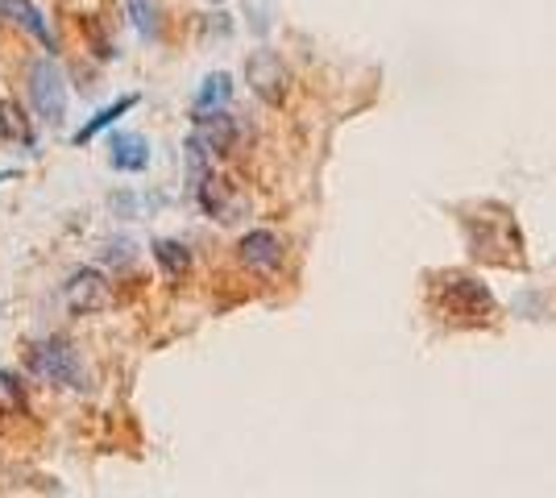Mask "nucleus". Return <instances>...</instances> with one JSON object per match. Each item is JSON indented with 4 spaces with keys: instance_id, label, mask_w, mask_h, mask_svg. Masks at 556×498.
<instances>
[{
    "instance_id": "6",
    "label": "nucleus",
    "mask_w": 556,
    "mask_h": 498,
    "mask_svg": "<svg viewBox=\"0 0 556 498\" xmlns=\"http://www.w3.org/2000/svg\"><path fill=\"white\" fill-rule=\"evenodd\" d=\"M0 17L13 22L17 29H25L29 38H38L47 50H54V34H50V25H47V13H42L34 0H0Z\"/></svg>"
},
{
    "instance_id": "7",
    "label": "nucleus",
    "mask_w": 556,
    "mask_h": 498,
    "mask_svg": "<svg viewBox=\"0 0 556 498\" xmlns=\"http://www.w3.org/2000/svg\"><path fill=\"white\" fill-rule=\"evenodd\" d=\"M195 142L204 145L208 154H225L237 142V120L229 113H200L195 117Z\"/></svg>"
},
{
    "instance_id": "12",
    "label": "nucleus",
    "mask_w": 556,
    "mask_h": 498,
    "mask_svg": "<svg viewBox=\"0 0 556 498\" xmlns=\"http://www.w3.org/2000/svg\"><path fill=\"white\" fill-rule=\"evenodd\" d=\"M154 258H159L166 279H179V274L191 270V254H187V245H179V241H154Z\"/></svg>"
},
{
    "instance_id": "10",
    "label": "nucleus",
    "mask_w": 556,
    "mask_h": 498,
    "mask_svg": "<svg viewBox=\"0 0 556 498\" xmlns=\"http://www.w3.org/2000/svg\"><path fill=\"white\" fill-rule=\"evenodd\" d=\"M134 104H138V95H121V100H113L109 108H100V113H96V117L88 120V125H84L79 133H75V145H88L96 138V133H100V129H109V125H113L116 117H125V113H129Z\"/></svg>"
},
{
    "instance_id": "13",
    "label": "nucleus",
    "mask_w": 556,
    "mask_h": 498,
    "mask_svg": "<svg viewBox=\"0 0 556 498\" xmlns=\"http://www.w3.org/2000/svg\"><path fill=\"white\" fill-rule=\"evenodd\" d=\"M229 95H232L229 75H208L204 88H200V95H195V113H208V108H216V104H225Z\"/></svg>"
},
{
    "instance_id": "9",
    "label": "nucleus",
    "mask_w": 556,
    "mask_h": 498,
    "mask_svg": "<svg viewBox=\"0 0 556 498\" xmlns=\"http://www.w3.org/2000/svg\"><path fill=\"white\" fill-rule=\"evenodd\" d=\"M0 138L17 145H34V125L17 100H0Z\"/></svg>"
},
{
    "instance_id": "5",
    "label": "nucleus",
    "mask_w": 556,
    "mask_h": 498,
    "mask_svg": "<svg viewBox=\"0 0 556 498\" xmlns=\"http://www.w3.org/2000/svg\"><path fill=\"white\" fill-rule=\"evenodd\" d=\"M245 79H250V84H254V92L262 95V100H270V104H278L282 92H287V67L278 63L270 50H257L254 59H250Z\"/></svg>"
},
{
    "instance_id": "1",
    "label": "nucleus",
    "mask_w": 556,
    "mask_h": 498,
    "mask_svg": "<svg viewBox=\"0 0 556 498\" xmlns=\"http://www.w3.org/2000/svg\"><path fill=\"white\" fill-rule=\"evenodd\" d=\"M25 366L29 374L42 382H54V386H84V361L75 354V345L67 341H42L25 354Z\"/></svg>"
},
{
    "instance_id": "11",
    "label": "nucleus",
    "mask_w": 556,
    "mask_h": 498,
    "mask_svg": "<svg viewBox=\"0 0 556 498\" xmlns=\"http://www.w3.org/2000/svg\"><path fill=\"white\" fill-rule=\"evenodd\" d=\"M125 9H129V22H134V29H138L146 42H154V38H159V29H163L159 0H125Z\"/></svg>"
},
{
    "instance_id": "2",
    "label": "nucleus",
    "mask_w": 556,
    "mask_h": 498,
    "mask_svg": "<svg viewBox=\"0 0 556 498\" xmlns=\"http://www.w3.org/2000/svg\"><path fill=\"white\" fill-rule=\"evenodd\" d=\"M29 100H34V113L47 120V125H63L67 117V79L63 72L50 63V59H38L29 63Z\"/></svg>"
},
{
    "instance_id": "3",
    "label": "nucleus",
    "mask_w": 556,
    "mask_h": 498,
    "mask_svg": "<svg viewBox=\"0 0 556 498\" xmlns=\"http://www.w3.org/2000/svg\"><path fill=\"white\" fill-rule=\"evenodd\" d=\"M63 299H67V308L75 316H92V311L109 308V299H113V291H109V279L92 270V266H84V270H75L63 286Z\"/></svg>"
},
{
    "instance_id": "8",
    "label": "nucleus",
    "mask_w": 556,
    "mask_h": 498,
    "mask_svg": "<svg viewBox=\"0 0 556 498\" xmlns=\"http://www.w3.org/2000/svg\"><path fill=\"white\" fill-rule=\"evenodd\" d=\"M109 163L121 175H141L150 166V142L141 133H116L113 142H109Z\"/></svg>"
},
{
    "instance_id": "4",
    "label": "nucleus",
    "mask_w": 556,
    "mask_h": 498,
    "mask_svg": "<svg viewBox=\"0 0 556 498\" xmlns=\"http://www.w3.org/2000/svg\"><path fill=\"white\" fill-rule=\"evenodd\" d=\"M237 258L245 261V270H254V274H275L282 266V238L270 229H254V233L241 238Z\"/></svg>"
},
{
    "instance_id": "14",
    "label": "nucleus",
    "mask_w": 556,
    "mask_h": 498,
    "mask_svg": "<svg viewBox=\"0 0 556 498\" xmlns=\"http://www.w3.org/2000/svg\"><path fill=\"white\" fill-rule=\"evenodd\" d=\"M0 407H9V411H25V382L17 374H4L0 370Z\"/></svg>"
},
{
    "instance_id": "15",
    "label": "nucleus",
    "mask_w": 556,
    "mask_h": 498,
    "mask_svg": "<svg viewBox=\"0 0 556 498\" xmlns=\"http://www.w3.org/2000/svg\"><path fill=\"white\" fill-rule=\"evenodd\" d=\"M17 175H22V170H0V183H4V179H17Z\"/></svg>"
}]
</instances>
